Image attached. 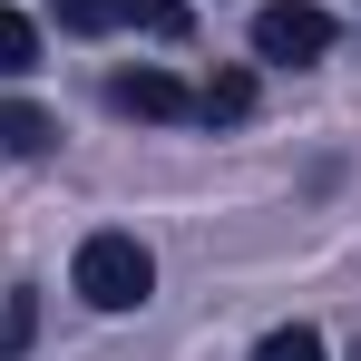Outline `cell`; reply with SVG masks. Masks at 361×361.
Here are the masks:
<instances>
[{"label": "cell", "mask_w": 361, "mask_h": 361, "mask_svg": "<svg viewBox=\"0 0 361 361\" xmlns=\"http://www.w3.org/2000/svg\"><path fill=\"white\" fill-rule=\"evenodd\" d=\"M68 283L98 302V312H137V302L157 293V254H147L137 235H88L78 264H68Z\"/></svg>", "instance_id": "1"}, {"label": "cell", "mask_w": 361, "mask_h": 361, "mask_svg": "<svg viewBox=\"0 0 361 361\" xmlns=\"http://www.w3.org/2000/svg\"><path fill=\"white\" fill-rule=\"evenodd\" d=\"M254 49H264V59H322V49H332V10H322V0H264V10H254Z\"/></svg>", "instance_id": "2"}, {"label": "cell", "mask_w": 361, "mask_h": 361, "mask_svg": "<svg viewBox=\"0 0 361 361\" xmlns=\"http://www.w3.org/2000/svg\"><path fill=\"white\" fill-rule=\"evenodd\" d=\"M108 108L118 118H195V88L166 78V68H118L108 78Z\"/></svg>", "instance_id": "3"}, {"label": "cell", "mask_w": 361, "mask_h": 361, "mask_svg": "<svg viewBox=\"0 0 361 361\" xmlns=\"http://www.w3.org/2000/svg\"><path fill=\"white\" fill-rule=\"evenodd\" d=\"M195 118H205V127H244V118H254V78H244V68L205 78V88H195Z\"/></svg>", "instance_id": "4"}, {"label": "cell", "mask_w": 361, "mask_h": 361, "mask_svg": "<svg viewBox=\"0 0 361 361\" xmlns=\"http://www.w3.org/2000/svg\"><path fill=\"white\" fill-rule=\"evenodd\" d=\"M49 137H59V127H49V108L0 98V147H10V157H49Z\"/></svg>", "instance_id": "5"}, {"label": "cell", "mask_w": 361, "mask_h": 361, "mask_svg": "<svg viewBox=\"0 0 361 361\" xmlns=\"http://www.w3.org/2000/svg\"><path fill=\"white\" fill-rule=\"evenodd\" d=\"M254 361H332V352H322V332H312V322H274V332L254 342Z\"/></svg>", "instance_id": "6"}, {"label": "cell", "mask_w": 361, "mask_h": 361, "mask_svg": "<svg viewBox=\"0 0 361 361\" xmlns=\"http://www.w3.org/2000/svg\"><path fill=\"white\" fill-rule=\"evenodd\" d=\"M20 68H39V30L0 0V78H20Z\"/></svg>", "instance_id": "7"}, {"label": "cell", "mask_w": 361, "mask_h": 361, "mask_svg": "<svg viewBox=\"0 0 361 361\" xmlns=\"http://www.w3.org/2000/svg\"><path fill=\"white\" fill-rule=\"evenodd\" d=\"M118 20H137L147 39H185V0H118Z\"/></svg>", "instance_id": "8"}, {"label": "cell", "mask_w": 361, "mask_h": 361, "mask_svg": "<svg viewBox=\"0 0 361 361\" xmlns=\"http://www.w3.org/2000/svg\"><path fill=\"white\" fill-rule=\"evenodd\" d=\"M108 20H118V0H59V30H78V39L108 30Z\"/></svg>", "instance_id": "9"}, {"label": "cell", "mask_w": 361, "mask_h": 361, "mask_svg": "<svg viewBox=\"0 0 361 361\" xmlns=\"http://www.w3.org/2000/svg\"><path fill=\"white\" fill-rule=\"evenodd\" d=\"M0 352H30V293L0 302Z\"/></svg>", "instance_id": "10"}, {"label": "cell", "mask_w": 361, "mask_h": 361, "mask_svg": "<svg viewBox=\"0 0 361 361\" xmlns=\"http://www.w3.org/2000/svg\"><path fill=\"white\" fill-rule=\"evenodd\" d=\"M352 361H361V352H352Z\"/></svg>", "instance_id": "11"}]
</instances>
